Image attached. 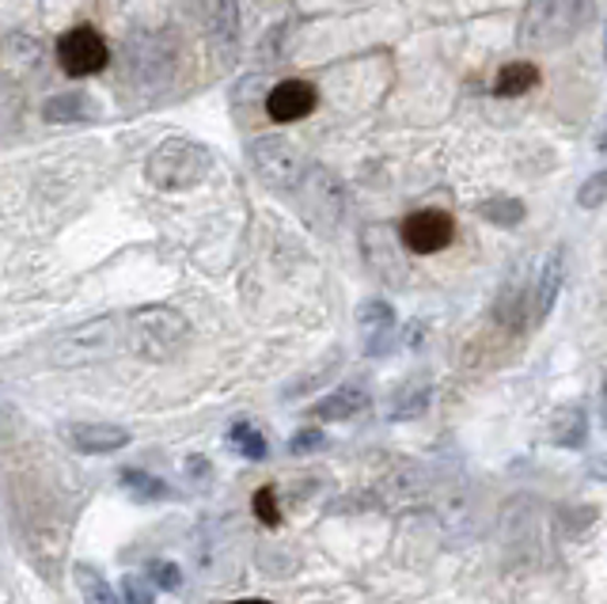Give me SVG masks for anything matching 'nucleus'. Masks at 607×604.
I'll use <instances>...</instances> for the list:
<instances>
[{
	"instance_id": "f257e3e1",
	"label": "nucleus",
	"mask_w": 607,
	"mask_h": 604,
	"mask_svg": "<svg viewBox=\"0 0 607 604\" xmlns=\"http://www.w3.org/2000/svg\"><path fill=\"white\" fill-rule=\"evenodd\" d=\"M588 16H593V0H532L521 34L532 50H555L582 34Z\"/></svg>"
},
{
	"instance_id": "f03ea898",
	"label": "nucleus",
	"mask_w": 607,
	"mask_h": 604,
	"mask_svg": "<svg viewBox=\"0 0 607 604\" xmlns=\"http://www.w3.org/2000/svg\"><path fill=\"white\" fill-rule=\"evenodd\" d=\"M191 339V327L175 308H141L130 316V346L137 358L148 361H167Z\"/></svg>"
},
{
	"instance_id": "7ed1b4c3",
	"label": "nucleus",
	"mask_w": 607,
	"mask_h": 604,
	"mask_svg": "<svg viewBox=\"0 0 607 604\" xmlns=\"http://www.w3.org/2000/svg\"><path fill=\"white\" fill-rule=\"evenodd\" d=\"M209 172H213L209 149L194 145V141H183V137L164 141L145 164V175L156 186H164V191H186V186L202 183Z\"/></svg>"
},
{
	"instance_id": "20e7f679",
	"label": "nucleus",
	"mask_w": 607,
	"mask_h": 604,
	"mask_svg": "<svg viewBox=\"0 0 607 604\" xmlns=\"http://www.w3.org/2000/svg\"><path fill=\"white\" fill-rule=\"evenodd\" d=\"M251 164H255L258 180L281 194L300 191L304 180H308V160H304L285 137H258L251 145Z\"/></svg>"
},
{
	"instance_id": "39448f33",
	"label": "nucleus",
	"mask_w": 607,
	"mask_h": 604,
	"mask_svg": "<svg viewBox=\"0 0 607 604\" xmlns=\"http://www.w3.org/2000/svg\"><path fill=\"white\" fill-rule=\"evenodd\" d=\"M58 61L69 76H95L106 69L111 50H106V42L100 39V31H92V27H73V31H65L58 39Z\"/></svg>"
},
{
	"instance_id": "423d86ee",
	"label": "nucleus",
	"mask_w": 607,
	"mask_h": 604,
	"mask_svg": "<svg viewBox=\"0 0 607 604\" xmlns=\"http://www.w3.org/2000/svg\"><path fill=\"white\" fill-rule=\"evenodd\" d=\"M399 239L407 244V252L414 255H436L444 247H452L455 239V221L444 209H418L399 225Z\"/></svg>"
},
{
	"instance_id": "0eeeda50",
	"label": "nucleus",
	"mask_w": 607,
	"mask_h": 604,
	"mask_svg": "<svg viewBox=\"0 0 607 604\" xmlns=\"http://www.w3.org/2000/svg\"><path fill=\"white\" fill-rule=\"evenodd\" d=\"M316 106H319L316 84H311V80H300V76L281 80V84H274L270 95H266V114H270V122H278V126L308 119Z\"/></svg>"
},
{
	"instance_id": "6e6552de",
	"label": "nucleus",
	"mask_w": 607,
	"mask_h": 604,
	"mask_svg": "<svg viewBox=\"0 0 607 604\" xmlns=\"http://www.w3.org/2000/svg\"><path fill=\"white\" fill-rule=\"evenodd\" d=\"M69 446L76 452H88V457H106V452H119L130 446V430L114 422H76L65 430Z\"/></svg>"
},
{
	"instance_id": "1a4fd4ad",
	"label": "nucleus",
	"mask_w": 607,
	"mask_h": 604,
	"mask_svg": "<svg viewBox=\"0 0 607 604\" xmlns=\"http://www.w3.org/2000/svg\"><path fill=\"white\" fill-rule=\"evenodd\" d=\"M562 281H566V247H555V252L543 259L539 278H535V293H532L535 324H543V319L555 313V300H558V293H562Z\"/></svg>"
},
{
	"instance_id": "9d476101",
	"label": "nucleus",
	"mask_w": 607,
	"mask_h": 604,
	"mask_svg": "<svg viewBox=\"0 0 607 604\" xmlns=\"http://www.w3.org/2000/svg\"><path fill=\"white\" fill-rule=\"evenodd\" d=\"M114 346V335H111V319H95V324L80 327V331L69 335L61 342L58 358L61 361H88V358H103L106 350Z\"/></svg>"
},
{
	"instance_id": "9b49d317",
	"label": "nucleus",
	"mask_w": 607,
	"mask_h": 604,
	"mask_svg": "<svg viewBox=\"0 0 607 604\" xmlns=\"http://www.w3.org/2000/svg\"><path fill=\"white\" fill-rule=\"evenodd\" d=\"M357 319H361V331H364V346H369V354L388 350L391 331H395V308H391L388 300L372 297V300H364V305L357 308Z\"/></svg>"
},
{
	"instance_id": "f8f14e48",
	"label": "nucleus",
	"mask_w": 607,
	"mask_h": 604,
	"mask_svg": "<svg viewBox=\"0 0 607 604\" xmlns=\"http://www.w3.org/2000/svg\"><path fill=\"white\" fill-rule=\"evenodd\" d=\"M369 407V392L364 388H357V385H342L338 392H330L323 403H316V419H323V422H342V419H353L357 411H364Z\"/></svg>"
},
{
	"instance_id": "ddd939ff",
	"label": "nucleus",
	"mask_w": 607,
	"mask_h": 604,
	"mask_svg": "<svg viewBox=\"0 0 607 604\" xmlns=\"http://www.w3.org/2000/svg\"><path fill=\"white\" fill-rule=\"evenodd\" d=\"M535 84H539V69H535L532 61H513V65H505L502 73L494 76V95L497 100H521Z\"/></svg>"
},
{
	"instance_id": "4468645a",
	"label": "nucleus",
	"mask_w": 607,
	"mask_h": 604,
	"mask_svg": "<svg viewBox=\"0 0 607 604\" xmlns=\"http://www.w3.org/2000/svg\"><path fill=\"white\" fill-rule=\"evenodd\" d=\"M588 438V414L585 407H562L555 414V426H551V441L558 449H582Z\"/></svg>"
},
{
	"instance_id": "2eb2a0df",
	"label": "nucleus",
	"mask_w": 607,
	"mask_h": 604,
	"mask_svg": "<svg viewBox=\"0 0 607 604\" xmlns=\"http://www.w3.org/2000/svg\"><path fill=\"white\" fill-rule=\"evenodd\" d=\"M92 100L84 92H69V95H50L42 103V119L47 122H88L92 119Z\"/></svg>"
},
{
	"instance_id": "dca6fc26",
	"label": "nucleus",
	"mask_w": 607,
	"mask_h": 604,
	"mask_svg": "<svg viewBox=\"0 0 607 604\" xmlns=\"http://www.w3.org/2000/svg\"><path fill=\"white\" fill-rule=\"evenodd\" d=\"M122 487L133 494L137 502H160V499H172V487L164 483L160 475H148V472H137V468H126L122 472Z\"/></svg>"
},
{
	"instance_id": "f3484780",
	"label": "nucleus",
	"mask_w": 607,
	"mask_h": 604,
	"mask_svg": "<svg viewBox=\"0 0 607 604\" xmlns=\"http://www.w3.org/2000/svg\"><path fill=\"white\" fill-rule=\"evenodd\" d=\"M479 217L497 228H513L528 217V209H524L521 198H486V202H479Z\"/></svg>"
},
{
	"instance_id": "a211bd4d",
	"label": "nucleus",
	"mask_w": 607,
	"mask_h": 604,
	"mask_svg": "<svg viewBox=\"0 0 607 604\" xmlns=\"http://www.w3.org/2000/svg\"><path fill=\"white\" fill-rule=\"evenodd\" d=\"M76 590L80 597H84V604H122L119 593L106 585V579L100 571H92V566H76Z\"/></svg>"
},
{
	"instance_id": "6ab92c4d",
	"label": "nucleus",
	"mask_w": 607,
	"mask_h": 604,
	"mask_svg": "<svg viewBox=\"0 0 607 604\" xmlns=\"http://www.w3.org/2000/svg\"><path fill=\"white\" fill-rule=\"evenodd\" d=\"M228 441L239 449V457H247V460H266V438L255 430L251 422H236L228 430Z\"/></svg>"
},
{
	"instance_id": "aec40b11",
	"label": "nucleus",
	"mask_w": 607,
	"mask_h": 604,
	"mask_svg": "<svg viewBox=\"0 0 607 604\" xmlns=\"http://www.w3.org/2000/svg\"><path fill=\"white\" fill-rule=\"evenodd\" d=\"M604 202H607V167L588 175L582 183V191H577V206L582 209H596V206H604Z\"/></svg>"
},
{
	"instance_id": "412c9836",
	"label": "nucleus",
	"mask_w": 607,
	"mask_h": 604,
	"mask_svg": "<svg viewBox=\"0 0 607 604\" xmlns=\"http://www.w3.org/2000/svg\"><path fill=\"white\" fill-rule=\"evenodd\" d=\"M148 579L160 585V590L175 593L178 585H183V571H178L175 563H167V559H152L148 563Z\"/></svg>"
},
{
	"instance_id": "4be33fe9",
	"label": "nucleus",
	"mask_w": 607,
	"mask_h": 604,
	"mask_svg": "<svg viewBox=\"0 0 607 604\" xmlns=\"http://www.w3.org/2000/svg\"><path fill=\"white\" fill-rule=\"evenodd\" d=\"M152 579H141V574H126L122 579V597H126V604H152L156 601V593H152Z\"/></svg>"
},
{
	"instance_id": "5701e85b",
	"label": "nucleus",
	"mask_w": 607,
	"mask_h": 604,
	"mask_svg": "<svg viewBox=\"0 0 607 604\" xmlns=\"http://www.w3.org/2000/svg\"><path fill=\"white\" fill-rule=\"evenodd\" d=\"M255 518L263 521V525H278V521H281L278 494H274V487H263V491L255 494Z\"/></svg>"
},
{
	"instance_id": "b1692460",
	"label": "nucleus",
	"mask_w": 607,
	"mask_h": 604,
	"mask_svg": "<svg viewBox=\"0 0 607 604\" xmlns=\"http://www.w3.org/2000/svg\"><path fill=\"white\" fill-rule=\"evenodd\" d=\"M323 441H327V438H323V430H300V433H292L289 452H292V457H304V452L319 449Z\"/></svg>"
},
{
	"instance_id": "393cba45",
	"label": "nucleus",
	"mask_w": 607,
	"mask_h": 604,
	"mask_svg": "<svg viewBox=\"0 0 607 604\" xmlns=\"http://www.w3.org/2000/svg\"><path fill=\"white\" fill-rule=\"evenodd\" d=\"M588 475L604 479V483H607V457H593V460H588Z\"/></svg>"
},
{
	"instance_id": "a878e982",
	"label": "nucleus",
	"mask_w": 607,
	"mask_h": 604,
	"mask_svg": "<svg viewBox=\"0 0 607 604\" xmlns=\"http://www.w3.org/2000/svg\"><path fill=\"white\" fill-rule=\"evenodd\" d=\"M596 149H600V153H607V122H604V130H600V141H596Z\"/></svg>"
},
{
	"instance_id": "bb28decb",
	"label": "nucleus",
	"mask_w": 607,
	"mask_h": 604,
	"mask_svg": "<svg viewBox=\"0 0 607 604\" xmlns=\"http://www.w3.org/2000/svg\"><path fill=\"white\" fill-rule=\"evenodd\" d=\"M232 604H270V601H258V597H247V601H232Z\"/></svg>"
}]
</instances>
